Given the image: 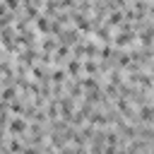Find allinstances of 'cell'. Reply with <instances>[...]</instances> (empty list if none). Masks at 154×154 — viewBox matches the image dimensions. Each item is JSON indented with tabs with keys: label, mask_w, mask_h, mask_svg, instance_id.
Instances as JSON below:
<instances>
[{
	"label": "cell",
	"mask_w": 154,
	"mask_h": 154,
	"mask_svg": "<svg viewBox=\"0 0 154 154\" xmlns=\"http://www.w3.org/2000/svg\"><path fill=\"white\" fill-rule=\"evenodd\" d=\"M26 132V120L24 118H12L10 120V135H24Z\"/></svg>",
	"instance_id": "cell-1"
},
{
	"label": "cell",
	"mask_w": 154,
	"mask_h": 154,
	"mask_svg": "<svg viewBox=\"0 0 154 154\" xmlns=\"http://www.w3.org/2000/svg\"><path fill=\"white\" fill-rule=\"evenodd\" d=\"M79 72H82V60H79V58H72V60L67 63V75L77 79V75H79Z\"/></svg>",
	"instance_id": "cell-2"
},
{
	"label": "cell",
	"mask_w": 154,
	"mask_h": 154,
	"mask_svg": "<svg viewBox=\"0 0 154 154\" xmlns=\"http://www.w3.org/2000/svg\"><path fill=\"white\" fill-rule=\"evenodd\" d=\"M36 26H38V31H48V29H51V22L38 14V17H36Z\"/></svg>",
	"instance_id": "cell-3"
},
{
	"label": "cell",
	"mask_w": 154,
	"mask_h": 154,
	"mask_svg": "<svg viewBox=\"0 0 154 154\" xmlns=\"http://www.w3.org/2000/svg\"><path fill=\"white\" fill-rule=\"evenodd\" d=\"M7 149H10V152H22V142H19L17 137H12V140L7 142Z\"/></svg>",
	"instance_id": "cell-4"
},
{
	"label": "cell",
	"mask_w": 154,
	"mask_h": 154,
	"mask_svg": "<svg viewBox=\"0 0 154 154\" xmlns=\"http://www.w3.org/2000/svg\"><path fill=\"white\" fill-rule=\"evenodd\" d=\"M5 7H10V10H17V7H19V0H5Z\"/></svg>",
	"instance_id": "cell-5"
}]
</instances>
